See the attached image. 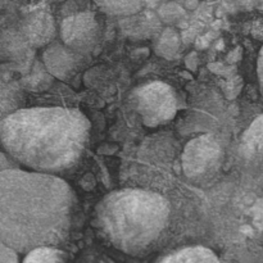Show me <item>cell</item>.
Instances as JSON below:
<instances>
[{
	"label": "cell",
	"instance_id": "cell-1",
	"mask_svg": "<svg viewBox=\"0 0 263 263\" xmlns=\"http://www.w3.org/2000/svg\"><path fill=\"white\" fill-rule=\"evenodd\" d=\"M77 208L73 189L58 175L10 168L0 172V243L18 254L58 247Z\"/></svg>",
	"mask_w": 263,
	"mask_h": 263
},
{
	"label": "cell",
	"instance_id": "cell-2",
	"mask_svg": "<svg viewBox=\"0 0 263 263\" xmlns=\"http://www.w3.org/2000/svg\"><path fill=\"white\" fill-rule=\"evenodd\" d=\"M90 130V121L74 108H21L0 121V141L21 166L58 175L80 163Z\"/></svg>",
	"mask_w": 263,
	"mask_h": 263
},
{
	"label": "cell",
	"instance_id": "cell-3",
	"mask_svg": "<svg viewBox=\"0 0 263 263\" xmlns=\"http://www.w3.org/2000/svg\"><path fill=\"white\" fill-rule=\"evenodd\" d=\"M170 216V203L158 193L121 189L98 202L95 225L118 251L143 256L162 238Z\"/></svg>",
	"mask_w": 263,
	"mask_h": 263
},
{
	"label": "cell",
	"instance_id": "cell-4",
	"mask_svg": "<svg viewBox=\"0 0 263 263\" xmlns=\"http://www.w3.org/2000/svg\"><path fill=\"white\" fill-rule=\"evenodd\" d=\"M133 99L141 121L148 127H159L171 122L179 108L174 87L162 81L140 85L134 91Z\"/></svg>",
	"mask_w": 263,
	"mask_h": 263
},
{
	"label": "cell",
	"instance_id": "cell-5",
	"mask_svg": "<svg viewBox=\"0 0 263 263\" xmlns=\"http://www.w3.org/2000/svg\"><path fill=\"white\" fill-rule=\"evenodd\" d=\"M223 151L217 139L211 134H204L192 139L185 145L181 154L182 172L193 180L211 176L222 163Z\"/></svg>",
	"mask_w": 263,
	"mask_h": 263
},
{
	"label": "cell",
	"instance_id": "cell-6",
	"mask_svg": "<svg viewBox=\"0 0 263 263\" xmlns=\"http://www.w3.org/2000/svg\"><path fill=\"white\" fill-rule=\"evenodd\" d=\"M61 41L72 50L89 55L99 44L102 26L92 12H81L64 18L59 28Z\"/></svg>",
	"mask_w": 263,
	"mask_h": 263
},
{
	"label": "cell",
	"instance_id": "cell-7",
	"mask_svg": "<svg viewBox=\"0 0 263 263\" xmlns=\"http://www.w3.org/2000/svg\"><path fill=\"white\" fill-rule=\"evenodd\" d=\"M85 57L59 41L46 46L43 53V62L51 76L62 81H68L81 69Z\"/></svg>",
	"mask_w": 263,
	"mask_h": 263
},
{
	"label": "cell",
	"instance_id": "cell-8",
	"mask_svg": "<svg viewBox=\"0 0 263 263\" xmlns=\"http://www.w3.org/2000/svg\"><path fill=\"white\" fill-rule=\"evenodd\" d=\"M25 94L18 82L0 77V121L23 108Z\"/></svg>",
	"mask_w": 263,
	"mask_h": 263
},
{
	"label": "cell",
	"instance_id": "cell-9",
	"mask_svg": "<svg viewBox=\"0 0 263 263\" xmlns=\"http://www.w3.org/2000/svg\"><path fill=\"white\" fill-rule=\"evenodd\" d=\"M158 263H220V259L210 248L194 246L172 252Z\"/></svg>",
	"mask_w": 263,
	"mask_h": 263
},
{
	"label": "cell",
	"instance_id": "cell-10",
	"mask_svg": "<svg viewBox=\"0 0 263 263\" xmlns=\"http://www.w3.org/2000/svg\"><path fill=\"white\" fill-rule=\"evenodd\" d=\"M27 32L35 46H41L51 41L54 35V23L48 13H35L28 18Z\"/></svg>",
	"mask_w": 263,
	"mask_h": 263
},
{
	"label": "cell",
	"instance_id": "cell-11",
	"mask_svg": "<svg viewBox=\"0 0 263 263\" xmlns=\"http://www.w3.org/2000/svg\"><path fill=\"white\" fill-rule=\"evenodd\" d=\"M68 254L58 247L45 246L31 249L25 254L22 263H68Z\"/></svg>",
	"mask_w": 263,
	"mask_h": 263
},
{
	"label": "cell",
	"instance_id": "cell-12",
	"mask_svg": "<svg viewBox=\"0 0 263 263\" xmlns=\"http://www.w3.org/2000/svg\"><path fill=\"white\" fill-rule=\"evenodd\" d=\"M98 5L108 14L131 15L141 9L143 0H95Z\"/></svg>",
	"mask_w": 263,
	"mask_h": 263
},
{
	"label": "cell",
	"instance_id": "cell-13",
	"mask_svg": "<svg viewBox=\"0 0 263 263\" xmlns=\"http://www.w3.org/2000/svg\"><path fill=\"white\" fill-rule=\"evenodd\" d=\"M180 46V37L179 33L172 28H166L162 32L158 43H157V53L159 55L164 57L167 59H172L179 51Z\"/></svg>",
	"mask_w": 263,
	"mask_h": 263
},
{
	"label": "cell",
	"instance_id": "cell-14",
	"mask_svg": "<svg viewBox=\"0 0 263 263\" xmlns=\"http://www.w3.org/2000/svg\"><path fill=\"white\" fill-rule=\"evenodd\" d=\"M263 116L257 118L243 136V145L246 152L253 153L263 143Z\"/></svg>",
	"mask_w": 263,
	"mask_h": 263
},
{
	"label": "cell",
	"instance_id": "cell-15",
	"mask_svg": "<svg viewBox=\"0 0 263 263\" xmlns=\"http://www.w3.org/2000/svg\"><path fill=\"white\" fill-rule=\"evenodd\" d=\"M0 263H21L17 252L0 243Z\"/></svg>",
	"mask_w": 263,
	"mask_h": 263
},
{
	"label": "cell",
	"instance_id": "cell-16",
	"mask_svg": "<svg viewBox=\"0 0 263 263\" xmlns=\"http://www.w3.org/2000/svg\"><path fill=\"white\" fill-rule=\"evenodd\" d=\"M181 13H184L182 8L180 7L176 3H168V4H164L163 7H161L159 9V14L162 18H175L177 15H180Z\"/></svg>",
	"mask_w": 263,
	"mask_h": 263
},
{
	"label": "cell",
	"instance_id": "cell-17",
	"mask_svg": "<svg viewBox=\"0 0 263 263\" xmlns=\"http://www.w3.org/2000/svg\"><path fill=\"white\" fill-rule=\"evenodd\" d=\"M21 164L15 162L7 152L0 151V172L10 168H20Z\"/></svg>",
	"mask_w": 263,
	"mask_h": 263
},
{
	"label": "cell",
	"instance_id": "cell-18",
	"mask_svg": "<svg viewBox=\"0 0 263 263\" xmlns=\"http://www.w3.org/2000/svg\"><path fill=\"white\" fill-rule=\"evenodd\" d=\"M257 77H258L259 90H261V94L263 97V45L261 50H259L258 59H257Z\"/></svg>",
	"mask_w": 263,
	"mask_h": 263
},
{
	"label": "cell",
	"instance_id": "cell-19",
	"mask_svg": "<svg viewBox=\"0 0 263 263\" xmlns=\"http://www.w3.org/2000/svg\"><path fill=\"white\" fill-rule=\"evenodd\" d=\"M186 8H189V9H194L195 7L198 5V0H186Z\"/></svg>",
	"mask_w": 263,
	"mask_h": 263
},
{
	"label": "cell",
	"instance_id": "cell-20",
	"mask_svg": "<svg viewBox=\"0 0 263 263\" xmlns=\"http://www.w3.org/2000/svg\"><path fill=\"white\" fill-rule=\"evenodd\" d=\"M175 2H184V0H175Z\"/></svg>",
	"mask_w": 263,
	"mask_h": 263
},
{
	"label": "cell",
	"instance_id": "cell-21",
	"mask_svg": "<svg viewBox=\"0 0 263 263\" xmlns=\"http://www.w3.org/2000/svg\"><path fill=\"white\" fill-rule=\"evenodd\" d=\"M0 149H2V141H0Z\"/></svg>",
	"mask_w": 263,
	"mask_h": 263
}]
</instances>
